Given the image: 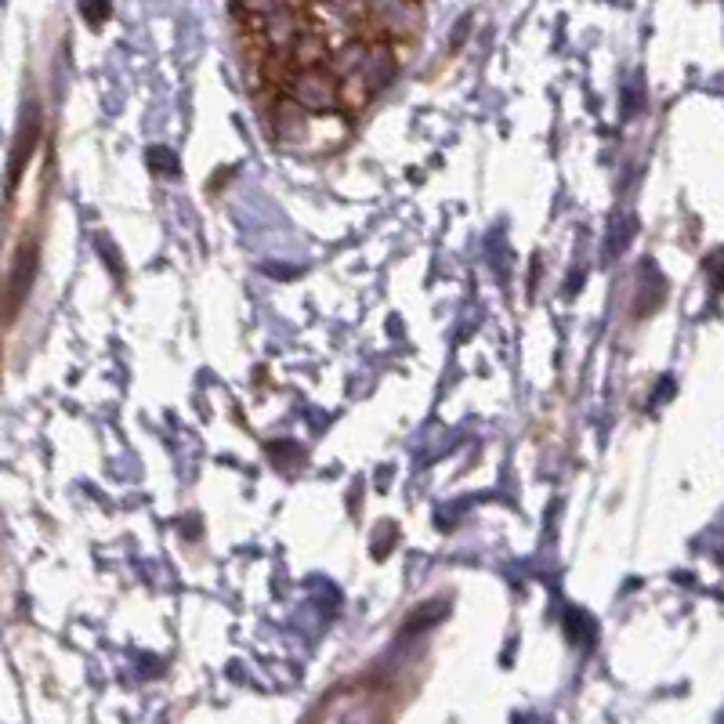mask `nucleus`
Here are the masks:
<instances>
[{"label":"nucleus","instance_id":"nucleus-7","mask_svg":"<svg viewBox=\"0 0 724 724\" xmlns=\"http://www.w3.org/2000/svg\"><path fill=\"white\" fill-rule=\"evenodd\" d=\"M110 0H80V15H84V23H91V26H102L105 18H110Z\"/></svg>","mask_w":724,"mask_h":724},{"label":"nucleus","instance_id":"nucleus-1","mask_svg":"<svg viewBox=\"0 0 724 724\" xmlns=\"http://www.w3.org/2000/svg\"><path fill=\"white\" fill-rule=\"evenodd\" d=\"M279 94H287L290 102L301 105V110H308V113L341 110L338 77L327 69V62H316V66H294L287 73V80L279 84Z\"/></svg>","mask_w":724,"mask_h":724},{"label":"nucleus","instance_id":"nucleus-5","mask_svg":"<svg viewBox=\"0 0 724 724\" xmlns=\"http://www.w3.org/2000/svg\"><path fill=\"white\" fill-rule=\"evenodd\" d=\"M145 164H149V170L153 175H160V178H178L181 175V164H178V156L170 153L167 145H153L145 153Z\"/></svg>","mask_w":724,"mask_h":724},{"label":"nucleus","instance_id":"nucleus-6","mask_svg":"<svg viewBox=\"0 0 724 724\" xmlns=\"http://www.w3.org/2000/svg\"><path fill=\"white\" fill-rule=\"evenodd\" d=\"M236 8H240L246 18H268L276 12H287V8H294V0H236Z\"/></svg>","mask_w":724,"mask_h":724},{"label":"nucleus","instance_id":"nucleus-2","mask_svg":"<svg viewBox=\"0 0 724 724\" xmlns=\"http://www.w3.org/2000/svg\"><path fill=\"white\" fill-rule=\"evenodd\" d=\"M34 279H37V243L26 240L18 246L15 254V265H12V276H8V290H4V319H15L18 308L26 305L29 290H34Z\"/></svg>","mask_w":724,"mask_h":724},{"label":"nucleus","instance_id":"nucleus-3","mask_svg":"<svg viewBox=\"0 0 724 724\" xmlns=\"http://www.w3.org/2000/svg\"><path fill=\"white\" fill-rule=\"evenodd\" d=\"M395 73H398V59H395L392 45H388V40H370L359 69H355V77H359L373 94H381L388 84L395 80Z\"/></svg>","mask_w":724,"mask_h":724},{"label":"nucleus","instance_id":"nucleus-4","mask_svg":"<svg viewBox=\"0 0 724 724\" xmlns=\"http://www.w3.org/2000/svg\"><path fill=\"white\" fill-rule=\"evenodd\" d=\"M37 142H40V105L29 102L23 110V124H18V135H15V153H12V167H8V181H12V189L23 181V170L29 164V156L37 153Z\"/></svg>","mask_w":724,"mask_h":724}]
</instances>
